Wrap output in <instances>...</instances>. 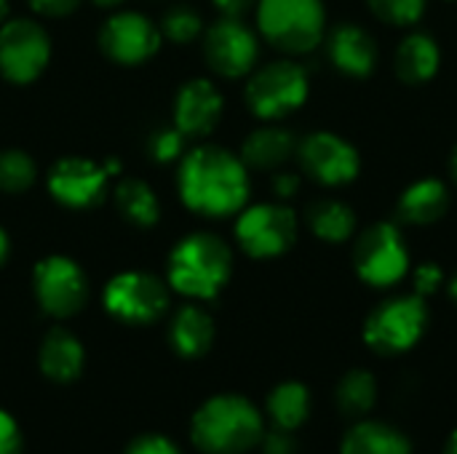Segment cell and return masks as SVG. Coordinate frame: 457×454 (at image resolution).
<instances>
[{
  "mask_svg": "<svg viewBox=\"0 0 457 454\" xmlns=\"http://www.w3.org/2000/svg\"><path fill=\"white\" fill-rule=\"evenodd\" d=\"M177 185L182 203L206 219L238 214L252 190L246 163L217 144H201L190 150L179 163Z\"/></svg>",
  "mask_w": 457,
  "mask_h": 454,
  "instance_id": "obj_1",
  "label": "cell"
},
{
  "mask_svg": "<svg viewBox=\"0 0 457 454\" xmlns=\"http://www.w3.org/2000/svg\"><path fill=\"white\" fill-rule=\"evenodd\" d=\"M233 273V252L214 233H190L169 254V284L193 300H214Z\"/></svg>",
  "mask_w": 457,
  "mask_h": 454,
  "instance_id": "obj_2",
  "label": "cell"
},
{
  "mask_svg": "<svg viewBox=\"0 0 457 454\" xmlns=\"http://www.w3.org/2000/svg\"><path fill=\"white\" fill-rule=\"evenodd\" d=\"M262 439V417L244 396H214L193 417V442L206 454H244Z\"/></svg>",
  "mask_w": 457,
  "mask_h": 454,
  "instance_id": "obj_3",
  "label": "cell"
},
{
  "mask_svg": "<svg viewBox=\"0 0 457 454\" xmlns=\"http://www.w3.org/2000/svg\"><path fill=\"white\" fill-rule=\"evenodd\" d=\"M257 27L262 37L284 54L313 51L327 32L321 0H257Z\"/></svg>",
  "mask_w": 457,
  "mask_h": 454,
  "instance_id": "obj_4",
  "label": "cell"
},
{
  "mask_svg": "<svg viewBox=\"0 0 457 454\" xmlns=\"http://www.w3.org/2000/svg\"><path fill=\"white\" fill-rule=\"evenodd\" d=\"M428 326L426 300L402 294L380 302L364 321V343L380 356H399L418 345Z\"/></svg>",
  "mask_w": 457,
  "mask_h": 454,
  "instance_id": "obj_5",
  "label": "cell"
},
{
  "mask_svg": "<svg viewBox=\"0 0 457 454\" xmlns=\"http://www.w3.org/2000/svg\"><path fill=\"white\" fill-rule=\"evenodd\" d=\"M246 104L262 120H281L300 110L308 99V72L289 59L270 62L252 72L246 83Z\"/></svg>",
  "mask_w": 457,
  "mask_h": 454,
  "instance_id": "obj_6",
  "label": "cell"
},
{
  "mask_svg": "<svg viewBox=\"0 0 457 454\" xmlns=\"http://www.w3.org/2000/svg\"><path fill=\"white\" fill-rule=\"evenodd\" d=\"M353 268L367 286L388 289L399 284L410 270V249L404 235L391 222L367 227L353 246Z\"/></svg>",
  "mask_w": 457,
  "mask_h": 454,
  "instance_id": "obj_7",
  "label": "cell"
},
{
  "mask_svg": "<svg viewBox=\"0 0 457 454\" xmlns=\"http://www.w3.org/2000/svg\"><path fill=\"white\" fill-rule=\"evenodd\" d=\"M236 241L254 260L281 257L297 241V214L284 203L244 206L236 219Z\"/></svg>",
  "mask_w": 457,
  "mask_h": 454,
  "instance_id": "obj_8",
  "label": "cell"
},
{
  "mask_svg": "<svg viewBox=\"0 0 457 454\" xmlns=\"http://www.w3.org/2000/svg\"><path fill=\"white\" fill-rule=\"evenodd\" d=\"M51 59V37L32 19H8L0 24V72L5 80L32 83Z\"/></svg>",
  "mask_w": 457,
  "mask_h": 454,
  "instance_id": "obj_9",
  "label": "cell"
},
{
  "mask_svg": "<svg viewBox=\"0 0 457 454\" xmlns=\"http://www.w3.org/2000/svg\"><path fill=\"white\" fill-rule=\"evenodd\" d=\"M104 308L126 324H153L169 308V289L166 284L142 270L118 273L104 289Z\"/></svg>",
  "mask_w": 457,
  "mask_h": 454,
  "instance_id": "obj_10",
  "label": "cell"
},
{
  "mask_svg": "<svg viewBox=\"0 0 457 454\" xmlns=\"http://www.w3.org/2000/svg\"><path fill=\"white\" fill-rule=\"evenodd\" d=\"M32 286L37 305L54 318L75 316L88 300V281L83 268L62 254L46 257L35 265Z\"/></svg>",
  "mask_w": 457,
  "mask_h": 454,
  "instance_id": "obj_11",
  "label": "cell"
},
{
  "mask_svg": "<svg viewBox=\"0 0 457 454\" xmlns=\"http://www.w3.org/2000/svg\"><path fill=\"white\" fill-rule=\"evenodd\" d=\"M297 161L300 169L324 187H340L359 177L361 158L351 142L332 131H316L297 142Z\"/></svg>",
  "mask_w": 457,
  "mask_h": 454,
  "instance_id": "obj_12",
  "label": "cell"
},
{
  "mask_svg": "<svg viewBox=\"0 0 457 454\" xmlns=\"http://www.w3.org/2000/svg\"><path fill=\"white\" fill-rule=\"evenodd\" d=\"M161 27L139 11H118L99 29L102 51L126 67L142 64L161 48Z\"/></svg>",
  "mask_w": 457,
  "mask_h": 454,
  "instance_id": "obj_13",
  "label": "cell"
},
{
  "mask_svg": "<svg viewBox=\"0 0 457 454\" xmlns=\"http://www.w3.org/2000/svg\"><path fill=\"white\" fill-rule=\"evenodd\" d=\"M204 56L217 75L244 78L254 70L260 56L257 35L241 19L222 16L204 35Z\"/></svg>",
  "mask_w": 457,
  "mask_h": 454,
  "instance_id": "obj_14",
  "label": "cell"
},
{
  "mask_svg": "<svg viewBox=\"0 0 457 454\" xmlns=\"http://www.w3.org/2000/svg\"><path fill=\"white\" fill-rule=\"evenodd\" d=\"M110 171L86 158H62L48 171V193L67 209H94L107 195Z\"/></svg>",
  "mask_w": 457,
  "mask_h": 454,
  "instance_id": "obj_15",
  "label": "cell"
},
{
  "mask_svg": "<svg viewBox=\"0 0 457 454\" xmlns=\"http://www.w3.org/2000/svg\"><path fill=\"white\" fill-rule=\"evenodd\" d=\"M225 110V99L220 88L206 78L187 80L174 99V126L187 139H204L209 136Z\"/></svg>",
  "mask_w": 457,
  "mask_h": 454,
  "instance_id": "obj_16",
  "label": "cell"
},
{
  "mask_svg": "<svg viewBox=\"0 0 457 454\" xmlns=\"http://www.w3.org/2000/svg\"><path fill=\"white\" fill-rule=\"evenodd\" d=\"M329 59L348 78H370L378 67V43L359 24H340L329 35Z\"/></svg>",
  "mask_w": 457,
  "mask_h": 454,
  "instance_id": "obj_17",
  "label": "cell"
},
{
  "mask_svg": "<svg viewBox=\"0 0 457 454\" xmlns=\"http://www.w3.org/2000/svg\"><path fill=\"white\" fill-rule=\"evenodd\" d=\"M295 153H297V139L289 128L262 126V128H254L244 139L241 161L246 163V169L273 171V169L284 166Z\"/></svg>",
  "mask_w": 457,
  "mask_h": 454,
  "instance_id": "obj_18",
  "label": "cell"
},
{
  "mask_svg": "<svg viewBox=\"0 0 457 454\" xmlns=\"http://www.w3.org/2000/svg\"><path fill=\"white\" fill-rule=\"evenodd\" d=\"M442 64V51L439 43L428 35V32H410L394 56V70L396 75L410 83V86H420L428 83Z\"/></svg>",
  "mask_w": 457,
  "mask_h": 454,
  "instance_id": "obj_19",
  "label": "cell"
},
{
  "mask_svg": "<svg viewBox=\"0 0 457 454\" xmlns=\"http://www.w3.org/2000/svg\"><path fill=\"white\" fill-rule=\"evenodd\" d=\"M450 209V190L439 179H418L399 198V219L415 227L439 222Z\"/></svg>",
  "mask_w": 457,
  "mask_h": 454,
  "instance_id": "obj_20",
  "label": "cell"
},
{
  "mask_svg": "<svg viewBox=\"0 0 457 454\" xmlns=\"http://www.w3.org/2000/svg\"><path fill=\"white\" fill-rule=\"evenodd\" d=\"M40 369L54 383H72L83 372V348L67 329H51L40 345Z\"/></svg>",
  "mask_w": 457,
  "mask_h": 454,
  "instance_id": "obj_21",
  "label": "cell"
},
{
  "mask_svg": "<svg viewBox=\"0 0 457 454\" xmlns=\"http://www.w3.org/2000/svg\"><path fill=\"white\" fill-rule=\"evenodd\" d=\"M343 454H412V444L394 425L361 420L345 433Z\"/></svg>",
  "mask_w": 457,
  "mask_h": 454,
  "instance_id": "obj_22",
  "label": "cell"
},
{
  "mask_svg": "<svg viewBox=\"0 0 457 454\" xmlns=\"http://www.w3.org/2000/svg\"><path fill=\"white\" fill-rule=\"evenodd\" d=\"M214 343V321L206 310L195 305H185L177 310L171 321V345L185 359L204 356Z\"/></svg>",
  "mask_w": 457,
  "mask_h": 454,
  "instance_id": "obj_23",
  "label": "cell"
},
{
  "mask_svg": "<svg viewBox=\"0 0 457 454\" xmlns=\"http://www.w3.org/2000/svg\"><path fill=\"white\" fill-rule=\"evenodd\" d=\"M305 222H308L311 233L324 244H345L356 230L353 209L340 201H329V198L311 203L305 211Z\"/></svg>",
  "mask_w": 457,
  "mask_h": 454,
  "instance_id": "obj_24",
  "label": "cell"
},
{
  "mask_svg": "<svg viewBox=\"0 0 457 454\" xmlns=\"http://www.w3.org/2000/svg\"><path fill=\"white\" fill-rule=\"evenodd\" d=\"M115 206L120 217L137 227H153L161 219V201L155 190L134 177H126L115 187Z\"/></svg>",
  "mask_w": 457,
  "mask_h": 454,
  "instance_id": "obj_25",
  "label": "cell"
},
{
  "mask_svg": "<svg viewBox=\"0 0 457 454\" xmlns=\"http://www.w3.org/2000/svg\"><path fill=\"white\" fill-rule=\"evenodd\" d=\"M311 409V393L300 383H281L270 396H268V412L276 423V428L295 431L305 423Z\"/></svg>",
  "mask_w": 457,
  "mask_h": 454,
  "instance_id": "obj_26",
  "label": "cell"
},
{
  "mask_svg": "<svg viewBox=\"0 0 457 454\" xmlns=\"http://www.w3.org/2000/svg\"><path fill=\"white\" fill-rule=\"evenodd\" d=\"M378 401V383L370 372L353 369L337 385V407L345 417L367 415Z\"/></svg>",
  "mask_w": 457,
  "mask_h": 454,
  "instance_id": "obj_27",
  "label": "cell"
},
{
  "mask_svg": "<svg viewBox=\"0 0 457 454\" xmlns=\"http://www.w3.org/2000/svg\"><path fill=\"white\" fill-rule=\"evenodd\" d=\"M37 179V166L24 150L0 153V190L3 193H27Z\"/></svg>",
  "mask_w": 457,
  "mask_h": 454,
  "instance_id": "obj_28",
  "label": "cell"
},
{
  "mask_svg": "<svg viewBox=\"0 0 457 454\" xmlns=\"http://www.w3.org/2000/svg\"><path fill=\"white\" fill-rule=\"evenodd\" d=\"M367 5L391 27H412L426 13V0H367Z\"/></svg>",
  "mask_w": 457,
  "mask_h": 454,
  "instance_id": "obj_29",
  "label": "cell"
},
{
  "mask_svg": "<svg viewBox=\"0 0 457 454\" xmlns=\"http://www.w3.org/2000/svg\"><path fill=\"white\" fill-rule=\"evenodd\" d=\"M201 32H204V21H201V16H198L193 8H187V5L171 8V11L163 16V21H161V35L169 37L171 43H179V45L195 40Z\"/></svg>",
  "mask_w": 457,
  "mask_h": 454,
  "instance_id": "obj_30",
  "label": "cell"
},
{
  "mask_svg": "<svg viewBox=\"0 0 457 454\" xmlns=\"http://www.w3.org/2000/svg\"><path fill=\"white\" fill-rule=\"evenodd\" d=\"M185 142H187V136L177 126L158 128L153 134V139H150V155L158 163H171V161H177L185 153Z\"/></svg>",
  "mask_w": 457,
  "mask_h": 454,
  "instance_id": "obj_31",
  "label": "cell"
},
{
  "mask_svg": "<svg viewBox=\"0 0 457 454\" xmlns=\"http://www.w3.org/2000/svg\"><path fill=\"white\" fill-rule=\"evenodd\" d=\"M415 294L418 297H431L434 292H439V286H442V281H445V273H442V268L439 265H434V262H423L418 270H415Z\"/></svg>",
  "mask_w": 457,
  "mask_h": 454,
  "instance_id": "obj_32",
  "label": "cell"
},
{
  "mask_svg": "<svg viewBox=\"0 0 457 454\" xmlns=\"http://www.w3.org/2000/svg\"><path fill=\"white\" fill-rule=\"evenodd\" d=\"M260 444H262V452L265 454H295L297 452V442H295L292 431H287V428H273L270 433H262Z\"/></svg>",
  "mask_w": 457,
  "mask_h": 454,
  "instance_id": "obj_33",
  "label": "cell"
},
{
  "mask_svg": "<svg viewBox=\"0 0 457 454\" xmlns=\"http://www.w3.org/2000/svg\"><path fill=\"white\" fill-rule=\"evenodd\" d=\"M0 454H21V433L11 415L0 409Z\"/></svg>",
  "mask_w": 457,
  "mask_h": 454,
  "instance_id": "obj_34",
  "label": "cell"
},
{
  "mask_svg": "<svg viewBox=\"0 0 457 454\" xmlns=\"http://www.w3.org/2000/svg\"><path fill=\"white\" fill-rule=\"evenodd\" d=\"M126 454H179V450L161 436H142L126 450Z\"/></svg>",
  "mask_w": 457,
  "mask_h": 454,
  "instance_id": "obj_35",
  "label": "cell"
},
{
  "mask_svg": "<svg viewBox=\"0 0 457 454\" xmlns=\"http://www.w3.org/2000/svg\"><path fill=\"white\" fill-rule=\"evenodd\" d=\"M29 5L43 16H67L80 5V0H29Z\"/></svg>",
  "mask_w": 457,
  "mask_h": 454,
  "instance_id": "obj_36",
  "label": "cell"
},
{
  "mask_svg": "<svg viewBox=\"0 0 457 454\" xmlns=\"http://www.w3.org/2000/svg\"><path fill=\"white\" fill-rule=\"evenodd\" d=\"M300 190V177L297 174H289V171H281L273 177V193L278 201H289L292 195H297Z\"/></svg>",
  "mask_w": 457,
  "mask_h": 454,
  "instance_id": "obj_37",
  "label": "cell"
},
{
  "mask_svg": "<svg viewBox=\"0 0 457 454\" xmlns=\"http://www.w3.org/2000/svg\"><path fill=\"white\" fill-rule=\"evenodd\" d=\"M214 5L220 8L222 16H228V19H241V16H246V13L257 5V0H214Z\"/></svg>",
  "mask_w": 457,
  "mask_h": 454,
  "instance_id": "obj_38",
  "label": "cell"
},
{
  "mask_svg": "<svg viewBox=\"0 0 457 454\" xmlns=\"http://www.w3.org/2000/svg\"><path fill=\"white\" fill-rule=\"evenodd\" d=\"M8 249H11L8 235H5V230L0 227V265H3V262H5V257H8Z\"/></svg>",
  "mask_w": 457,
  "mask_h": 454,
  "instance_id": "obj_39",
  "label": "cell"
},
{
  "mask_svg": "<svg viewBox=\"0 0 457 454\" xmlns=\"http://www.w3.org/2000/svg\"><path fill=\"white\" fill-rule=\"evenodd\" d=\"M450 177H453V182L457 185V144L453 147V153H450Z\"/></svg>",
  "mask_w": 457,
  "mask_h": 454,
  "instance_id": "obj_40",
  "label": "cell"
},
{
  "mask_svg": "<svg viewBox=\"0 0 457 454\" xmlns=\"http://www.w3.org/2000/svg\"><path fill=\"white\" fill-rule=\"evenodd\" d=\"M123 0H94V5H99V8H118Z\"/></svg>",
  "mask_w": 457,
  "mask_h": 454,
  "instance_id": "obj_41",
  "label": "cell"
},
{
  "mask_svg": "<svg viewBox=\"0 0 457 454\" xmlns=\"http://www.w3.org/2000/svg\"><path fill=\"white\" fill-rule=\"evenodd\" d=\"M8 11H11V3L8 0H0V24L8 21Z\"/></svg>",
  "mask_w": 457,
  "mask_h": 454,
  "instance_id": "obj_42",
  "label": "cell"
},
{
  "mask_svg": "<svg viewBox=\"0 0 457 454\" xmlns=\"http://www.w3.org/2000/svg\"><path fill=\"white\" fill-rule=\"evenodd\" d=\"M447 454H457V431L450 436V442H447Z\"/></svg>",
  "mask_w": 457,
  "mask_h": 454,
  "instance_id": "obj_43",
  "label": "cell"
},
{
  "mask_svg": "<svg viewBox=\"0 0 457 454\" xmlns=\"http://www.w3.org/2000/svg\"><path fill=\"white\" fill-rule=\"evenodd\" d=\"M450 297L457 302V273L450 278Z\"/></svg>",
  "mask_w": 457,
  "mask_h": 454,
  "instance_id": "obj_44",
  "label": "cell"
}]
</instances>
